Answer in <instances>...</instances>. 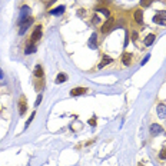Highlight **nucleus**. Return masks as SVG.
<instances>
[{
	"label": "nucleus",
	"instance_id": "9d476101",
	"mask_svg": "<svg viewBox=\"0 0 166 166\" xmlns=\"http://www.w3.org/2000/svg\"><path fill=\"white\" fill-rule=\"evenodd\" d=\"M63 12H64V6H59V7H56V9L50 10V14H55V16H60V14H62Z\"/></svg>",
	"mask_w": 166,
	"mask_h": 166
},
{
	"label": "nucleus",
	"instance_id": "a878e982",
	"mask_svg": "<svg viewBox=\"0 0 166 166\" xmlns=\"http://www.w3.org/2000/svg\"><path fill=\"white\" fill-rule=\"evenodd\" d=\"M1 76H3V75H1V72H0V77H1Z\"/></svg>",
	"mask_w": 166,
	"mask_h": 166
},
{
	"label": "nucleus",
	"instance_id": "b1692460",
	"mask_svg": "<svg viewBox=\"0 0 166 166\" xmlns=\"http://www.w3.org/2000/svg\"><path fill=\"white\" fill-rule=\"evenodd\" d=\"M92 22H93V23H99V19H97V17H93V19H92Z\"/></svg>",
	"mask_w": 166,
	"mask_h": 166
},
{
	"label": "nucleus",
	"instance_id": "2eb2a0df",
	"mask_svg": "<svg viewBox=\"0 0 166 166\" xmlns=\"http://www.w3.org/2000/svg\"><path fill=\"white\" fill-rule=\"evenodd\" d=\"M130 60H132V56H130L129 53H125V55H123V63L126 64V66H129V64H130Z\"/></svg>",
	"mask_w": 166,
	"mask_h": 166
},
{
	"label": "nucleus",
	"instance_id": "f3484780",
	"mask_svg": "<svg viewBox=\"0 0 166 166\" xmlns=\"http://www.w3.org/2000/svg\"><path fill=\"white\" fill-rule=\"evenodd\" d=\"M34 75L37 77H42L43 76V70H42V66H36L34 67Z\"/></svg>",
	"mask_w": 166,
	"mask_h": 166
},
{
	"label": "nucleus",
	"instance_id": "9b49d317",
	"mask_svg": "<svg viewBox=\"0 0 166 166\" xmlns=\"http://www.w3.org/2000/svg\"><path fill=\"white\" fill-rule=\"evenodd\" d=\"M110 62H112V59L109 58V56H103L102 62L99 63V69H102V67H105V64H109Z\"/></svg>",
	"mask_w": 166,
	"mask_h": 166
},
{
	"label": "nucleus",
	"instance_id": "6ab92c4d",
	"mask_svg": "<svg viewBox=\"0 0 166 166\" xmlns=\"http://www.w3.org/2000/svg\"><path fill=\"white\" fill-rule=\"evenodd\" d=\"M159 158H160V159H166V147H163V149L160 150Z\"/></svg>",
	"mask_w": 166,
	"mask_h": 166
},
{
	"label": "nucleus",
	"instance_id": "5701e85b",
	"mask_svg": "<svg viewBox=\"0 0 166 166\" xmlns=\"http://www.w3.org/2000/svg\"><path fill=\"white\" fill-rule=\"evenodd\" d=\"M149 58H150V56L147 55L146 58H145V59H143V60H142V66H143V64H146V62H147V60H149Z\"/></svg>",
	"mask_w": 166,
	"mask_h": 166
},
{
	"label": "nucleus",
	"instance_id": "0eeeda50",
	"mask_svg": "<svg viewBox=\"0 0 166 166\" xmlns=\"http://www.w3.org/2000/svg\"><path fill=\"white\" fill-rule=\"evenodd\" d=\"M135 20H136L139 25L143 23V12H142L141 9H138V10L135 12Z\"/></svg>",
	"mask_w": 166,
	"mask_h": 166
},
{
	"label": "nucleus",
	"instance_id": "dca6fc26",
	"mask_svg": "<svg viewBox=\"0 0 166 166\" xmlns=\"http://www.w3.org/2000/svg\"><path fill=\"white\" fill-rule=\"evenodd\" d=\"M34 52H36V47H34V45H30V46H27V47H26V50H25V53L26 55H30V53H34Z\"/></svg>",
	"mask_w": 166,
	"mask_h": 166
},
{
	"label": "nucleus",
	"instance_id": "f03ea898",
	"mask_svg": "<svg viewBox=\"0 0 166 166\" xmlns=\"http://www.w3.org/2000/svg\"><path fill=\"white\" fill-rule=\"evenodd\" d=\"M113 25H115V19H113V17H109L108 22L102 26V33H109L113 29Z\"/></svg>",
	"mask_w": 166,
	"mask_h": 166
},
{
	"label": "nucleus",
	"instance_id": "393cba45",
	"mask_svg": "<svg viewBox=\"0 0 166 166\" xmlns=\"http://www.w3.org/2000/svg\"><path fill=\"white\" fill-rule=\"evenodd\" d=\"M89 125H96V120H95V119H90V120H89Z\"/></svg>",
	"mask_w": 166,
	"mask_h": 166
},
{
	"label": "nucleus",
	"instance_id": "1a4fd4ad",
	"mask_svg": "<svg viewBox=\"0 0 166 166\" xmlns=\"http://www.w3.org/2000/svg\"><path fill=\"white\" fill-rule=\"evenodd\" d=\"M83 93H86V89L84 87H75V89L70 90V95L72 96H80Z\"/></svg>",
	"mask_w": 166,
	"mask_h": 166
},
{
	"label": "nucleus",
	"instance_id": "4be33fe9",
	"mask_svg": "<svg viewBox=\"0 0 166 166\" xmlns=\"http://www.w3.org/2000/svg\"><path fill=\"white\" fill-rule=\"evenodd\" d=\"M40 102H42V95H39V96H37V99H36V102H34V106L37 108L39 105H40Z\"/></svg>",
	"mask_w": 166,
	"mask_h": 166
},
{
	"label": "nucleus",
	"instance_id": "20e7f679",
	"mask_svg": "<svg viewBox=\"0 0 166 166\" xmlns=\"http://www.w3.org/2000/svg\"><path fill=\"white\" fill-rule=\"evenodd\" d=\"M40 37H42V26H37V27L34 29L33 34H32V43L37 42V40H39Z\"/></svg>",
	"mask_w": 166,
	"mask_h": 166
},
{
	"label": "nucleus",
	"instance_id": "39448f33",
	"mask_svg": "<svg viewBox=\"0 0 166 166\" xmlns=\"http://www.w3.org/2000/svg\"><path fill=\"white\" fill-rule=\"evenodd\" d=\"M162 132H163V129H162V126H160V125H158V123H153V125L150 126V133L153 135V136L160 135Z\"/></svg>",
	"mask_w": 166,
	"mask_h": 166
},
{
	"label": "nucleus",
	"instance_id": "4468645a",
	"mask_svg": "<svg viewBox=\"0 0 166 166\" xmlns=\"http://www.w3.org/2000/svg\"><path fill=\"white\" fill-rule=\"evenodd\" d=\"M67 80V76L64 75V73H59L58 77H56V83H63Z\"/></svg>",
	"mask_w": 166,
	"mask_h": 166
},
{
	"label": "nucleus",
	"instance_id": "423d86ee",
	"mask_svg": "<svg viewBox=\"0 0 166 166\" xmlns=\"http://www.w3.org/2000/svg\"><path fill=\"white\" fill-rule=\"evenodd\" d=\"M158 115H159L160 119L166 117V105H165V103H160V105H158Z\"/></svg>",
	"mask_w": 166,
	"mask_h": 166
},
{
	"label": "nucleus",
	"instance_id": "6e6552de",
	"mask_svg": "<svg viewBox=\"0 0 166 166\" xmlns=\"http://www.w3.org/2000/svg\"><path fill=\"white\" fill-rule=\"evenodd\" d=\"M96 46H97V36H96V33H93L89 39V47L90 49H96Z\"/></svg>",
	"mask_w": 166,
	"mask_h": 166
},
{
	"label": "nucleus",
	"instance_id": "f257e3e1",
	"mask_svg": "<svg viewBox=\"0 0 166 166\" xmlns=\"http://www.w3.org/2000/svg\"><path fill=\"white\" fill-rule=\"evenodd\" d=\"M33 23V19L32 17H27V19H25L23 22H20V30H19V33L20 34H25V32L29 29V26Z\"/></svg>",
	"mask_w": 166,
	"mask_h": 166
},
{
	"label": "nucleus",
	"instance_id": "a211bd4d",
	"mask_svg": "<svg viewBox=\"0 0 166 166\" xmlns=\"http://www.w3.org/2000/svg\"><path fill=\"white\" fill-rule=\"evenodd\" d=\"M97 12L99 13H102V14H105V16H106V17H110V12H109L108 9H97Z\"/></svg>",
	"mask_w": 166,
	"mask_h": 166
},
{
	"label": "nucleus",
	"instance_id": "f8f14e48",
	"mask_svg": "<svg viewBox=\"0 0 166 166\" xmlns=\"http://www.w3.org/2000/svg\"><path fill=\"white\" fill-rule=\"evenodd\" d=\"M20 115H23V113H25V110H26V108H27V103L25 102V97H22V99H20Z\"/></svg>",
	"mask_w": 166,
	"mask_h": 166
},
{
	"label": "nucleus",
	"instance_id": "ddd939ff",
	"mask_svg": "<svg viewBox=\"0 0 166 166\" xmlns=\"http://www.w3.org/2000/svg\"><path fill=\"white\" fill-rule=\"evenodd\" d=\"M155 42V34H147L146 39H145V45L146 46H150L152 43Z\"/></svg>",
	"mask_w": 166,
	"mask_h": 166
},
{
	"label": "nucleus",
	"instance_id": "aec40b11",
	"mask_svg": "<svg viewBox=\"0 0 166 166\" xmlns=\"http://www.w3.org/2000/svg\"><path fill=\"white\" fill-rule=\"evenodd\" d=\"M34 116H36V113H32V115H30V117H29V120L26 122V128H29V125L32 123V120L34 119Z\"/></svg>",
	"mask_w": 166,
	"mask_h": 166
},
{
	"label": "nucleus",
	"instance_id": "412c9836",
	"mask_svg": "<svg viewBox=\"0 0 166 166\" xmlns=\"http://www.w3.org/2000/svg\"><path fill=\"white\" fill-rule=\"evenodd\" d=\"M153 0H142V6H145V7H147L150 3H152Z\"/></svg>",
	"mask_w": 166,
	"mask_h": 166
},
{
	"label": "nucleus",
	"instance_id": "7ed1b4c3",
	"mask_svg": "<svg viewBox=\"0 0 166 166\" xmlns=\"http://www.w3.org/2000/svg\"><path fill=\"white\" fill-rule=\"evenodd\" d=\"M153 22L155 23H158V25H163V23L166 22V12H159L153 17Z\"/></svg>",
	"mask_w": 166,
	"mask_h": 166
}]
</instances>
